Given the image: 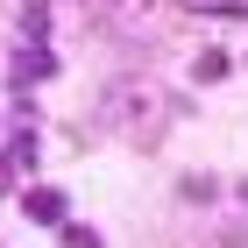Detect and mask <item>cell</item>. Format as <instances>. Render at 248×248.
I'll use <instances>...</instances> for the list:
<instances>
[{
  "mask_svg": "<svg viewBox=\"0 0 248 248\" xmlns=\"http://www.w3.org/2000/svg\"><path fill=\"white\" fill-rule=\"evenodd\" d=\"M99 121L128 142V149H156L177 121V99L156 85V78H114L107 99H99Z\"/></svg>",
  "mask_w": 248,
  "mask_h": 248,
  "instance_id": "obj_1",
  "label": "cell"
},
{
  "mask_svg": "<svg viewBox=\"0 0 248 248\" xmlns=\"http://www.w3.org/2000/svg\"><path fill=\"white\" fill-rule=\"evenodd\" d=\"M7 71H15L21 85H43V78H57V57H50L43 43H21L15 57H7Z\"/></svg>",
  "mask_w": 248,
  "mask_h": 248,
  "instance_id": "obj_2",
  "label": "cell"
},
{
  "mask_svg": "<svg viewBox=\"0 0 248 248\" xmlns=\"http://www.w3.org/2000/svg\"><path fill=\"white\" fill-rule=\"evenodd\" d=\"M21 213L43 220V227H57V220H64V191H57V185H36L29 199H21Z\"/></svg>",
  "mask_w": 248,
  "mask_h": 248,
  "instance_id": "obj_3",
  "label": "cell"
},
{
  "mask_svg": "<svg viewBox=\"0 0 248 248\" xmlns=\"http://www.w3.org/2000/svg\"><path fill=\"white\" fill-rule=\"evenodd\" d=\"M191 71H199V85H213V78H227V50H199V64H191Z\"/></svg>",
  "mask_w": 248,
  "mask_h": 248,
  "instance_id": "obj_4",
  "label": "cell"
},
{
  "mask_svg": "<svg viewBox=\"0 0 248 248\" xmlns=\"http://www.w3.org/2000/svg\"><path fill=\"white\" fill-rule=\"evenodd\" d=\"M21 29H29V43H43V29H50V7H43V0H29V7H21Z\"/></svg>",
  "mask_w": 248,
  "mask_h": 248,
  "instance_id": "obj_5",
  "label": "cell"
},
{
  "mask_svg": "<svg viewBox=\"0 0 248 248\" xmlns=\"http://www.w3.org/2000/svg\"><path fill=\"white\" fill-rule=\"evenodd\" d=\"M191 15H248V0H185Z\"/></svg>",
  "mask_w": 248,
  "mask_h": 248,
  "instance_id": "obj_6",
  "label": "cell"
},
{
  "mask_svg": "<svg viewBox=\"0 0 248 248\" xmlns=\"http://www.w3.org/2000/svg\"><path fill=\"white\" fill-rule=\"evenodd\" d=\"M15 191V156H0V199Z\"/></svg>",
  "mask_w": 248,
  "mask_h": 248,
  "instance_id": "obj_7",
  "label": "cell"
},
{
  "mask_svg": "<svg viewBox=\"0 0 248 248\" xmlns=\"http://www.w3.org/2000/svg\"><path fill=\"white\" fill-rule=\"evenodd\" d=\"M220 241H227V248H248V227H227Z\"/></svg>",
  "mask_w": 248,
  "mask_h": 248,
  "instance_id": "obj_8",
  "label": "cell"
}]
</instances>
